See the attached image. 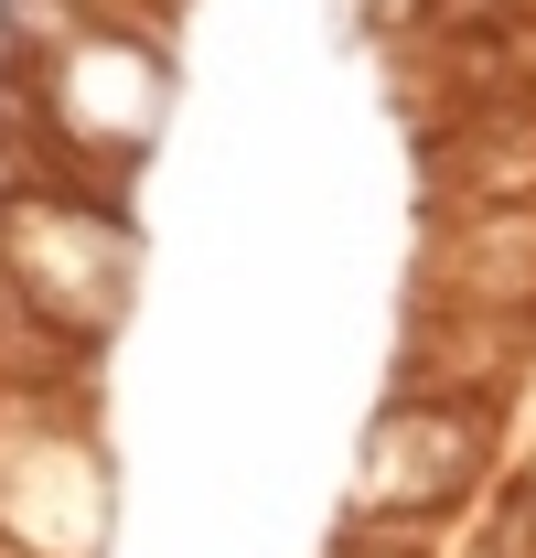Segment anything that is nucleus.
<instances>
[{"label": "nucleus", "mask_w": 536, "mask_h": 558, "mask_svg": "<svg viewBox=\"0 0 536 558\" xmlns=\"http://www.w3.org/2000/svg\"><path fill=\"white\" fill-rule=\"evenodd\" d=\"M483 440H494V409H387L365 440V473H354V515H387V505H398V526L451 515L483 473Z\"/></svg>", "instance_id": "f257e3e1"}, {"label": "nucleus", "mask_w": 536, "mask_h": 558, "mask_svg": "<svg viewBox=\"0 0 536 558\" xmlns=\"http://www.w3.org/2000/svg\"><path fill=\"white\" fill-rule=\"evenodd\" d=\"M472 247H515V258H536V205L526 215H483ZM472 290H483V301H526V312H536V279L526 269H494V279H472Z\"/></svg>", "instance_id": "f03ea898"}]
</instances>
